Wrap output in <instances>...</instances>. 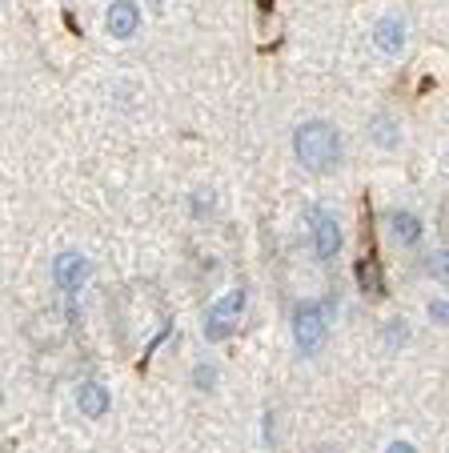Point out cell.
<instances>
[{"label":"cell","instance_id":"cell-1","mask_svg":"<svg viewBox=\"0 0 449 453\" xmlns=\"http://www.w3.org/2000/svg\"><path fill=\"white\" fill-rule=\"evenodd\" d=\"M293 153L301 161V169L309 173H329L341 161V133L329 120H306L293 133Z\"/></svg>","mask_w":449,"mask_h":453},{"label":"cell","instance_id":"cell-2","mask_svg":"<svg viewBox=\"0 0 449 453\" xmlns=\"http://www.w3.org/2000/svg\"><path fill=\"white\" fill-rule=\"evenodd\" d=\"M293 342L306 357H314L325 345V313L317 301H301V305L293 309Z\"/></svg>","mask_w":449,"mask_h":453},{"label":"cell","instance_id":"cell-3","mask_svg":"<svg viewBox=\"0 0 449 453\" xmlns=\"http://www.w3.org/2000/svg\"><path fill=\"white\" fill-rule=\"evenodd\" d=\"M241 305H245V293L241 289H233L229 297H221L217 305L209 309V317H205V337H209V342H225V337L233 334V326H237Z\"/></svg>","mask_w":449,"mask_h":453},{"label":"cell","instance_id":"cell-4","mask_svg":"<svg viewBox=\"0 0 449 453\" xmlns=\"http://www.w3.org/2000/svg\"><path fill=\"white\" fill-rule=\"evenodd\" d=\"M309 233H314V249L321 261H333V257L341 253V229L329 213L314 209V213H309Z\"/></svg>","mask_w":449,"mask_h":453},{"label":"cell","instance_id":"cell-5","mask_svg":"<svg viewBox=\"0 0 449 453\" xmlns=\"http://www.w3.org/2000/svg\"><path fill=\"white\" fill-rule=\"evenodd\" d=\"M52 277H57L60 289L77 293V289H81V281L89 277V261H85L81 253H60V257H57V265H52Z\"/></svg>","mask_w":449,"mask_h":453},{"label":"cell","instance_id":"cell-6","mask_svg":"<svg viewBox=\"0 0 449 453\" xmlns=\"http://www.w3.org/2000/svg\"><path fill=\"white\" fill-rule=\"evenodd\" d=\"M141 25V9H136V0H112L109 4V33L117 41H128Z\"/></svg>","mask_w":449,"mask_h":453},{"label":"cell","instance_id":"cell-7","mask_svg":"<svg viewBox=\"0 0 449 453\" xmlns=\"http://www.w3.org/2000/svg\"><path fill=\"white\" fill-rule=\"evenodd\" d=\"M373 44H377L385 57H398V52L406 49V25H401L398 17H382L377 28H373Z\"/></svg>","mask_w":449,"mask_h":453},{"label":"cell","instance_id":"cell-8","mask_svg":"<svg viewBox=\"0 0 449 453\" xmlns=\"http://www.w3.org/2000/svg\"><path fill=\"white\" fill-rule=\"evenodd\" d=\"M353 277H357V289H365L369 297H382L385 293V277H382V261L377 257H361L353 265Z\"/></svg>","mask_w":449,"mask_h":453},{"label":"cell","instance_id":"cell-9","mask_svg":"<svg viewBox=\"0 0 449 453\" xmlns=\"http://www.w3.org/2000/svg\"><path fill=\"white\" fill-rule=\"evenodd\" d=\"M390 233H393V241H398V245L414 249L417 241H422V221H417L414 213H406V209H393V213H390Z\"/></svg>","mask_w":449,"mask_h":453},{"label":"cell","instance_id":"cell-10","mask_svg":"<svg viewBox=\"0 0 449 453\" xmlns=\"http://www.w3.org/2000/svg\"><path fill=\"white\" fill-rule=\"evenodd\" d=\"M77 405L85 418H101V413L109 410V389H105L101 381H85L77 389Z\"/></svg>","mask_w":449,"mask_h":453},{"label":"cell","instance_id":"cell-11","mask_svg":"<svg viewBox=\"0 0 449 453\" xmlns=\"http://www.w3.org/2000/svg\"><path fill=\"white\" fill-rule=\"evenodd\" d=\"M401 133H398V120L393 117H373V145L377 149H398Z\"/></svg>","mask_w":449,"mask_h":453},{"label":"cell","instance_id":"cell-12","mask_svg":"<svg viewBox=\"0 0 449 453\" xmlns=\"http://www.w3.org/2000/svg\"><path fill=\"white\" fill-rule=\"evenodd\" d=\"M422 269H425L430 277H437V281H449V253H433Z\"/></svg>","mask_w":449,"mask_h":453},{"label":"cell","instance_id":"cell-13","mask_svg":"<svg viewBox=\"0 0 449 453\" xmlns=\"http://www.w3.org/2000/svg\"><path fill=\"white\" fill-rule=\"evenodd\" d=\"M193 381H201V389H213V381H217V373H213V365H197Z\"/></svg>","mask_w":449,"mask_h":453},{"label":"cell","instance_id":"cell-14","mask_svg":"<svg viewBox=\"0 0 449 453\" xmlns=\"http://www.w3.org/2000/svg\"><path fill=\"white\" fill-rule=\"evenodd\" d=\"M401 342H406V329H401V326L385 329V345H390V349H401Z\"/></svg>","mask_w":449,"mask_h":453},{"label":"cell","instance_id":"cell-15","mask_svg":"<svg viewBox=\"0 0 449 453\" xmlns=\"http://www.w3.org/2000/svg\"><path fill=\"white\" fill-rule=\"evenodd\" d=\"M430 317L437 321V326H449V305H445V301H433V305H430Z\"/></svg>","mask_w":449,"mask_h":453},{"label":"cell","instance_id":"cell-16","mask_svg":"<svg viewBox=\"0 0 449 453\" xmlns=\"http://www.w3.org/2000/svg\"><path fill=\"white\" fill-rule=\"evenodd\" d=\"M385 453H417V449H414V445H409V441H393Z\"/></svg>","mask_w":449,"mask_h":453},{"label":"cell","instance_id":"cell-17","mask_svg":"<svg viewBox=\"0 0 449 453\" xmlns=\"http://www.w3.org/2000/svg\"><path fill=\"white\" fill-rule=\"evenodd\" d=\"M314 453H341V449H333V445H321V449H314Z\"/></svg>","mask_w":449,"mask_h":453},{"label":"cell","instance_id":"cell-18","mask_svg":"<svg viewBox=\"0 0 449 453\" xmlns=\"http://www.w3.org/2000/svg\"><path fill=\"white\" fill-rule=\"evenodd\" d=\"M153 4H157V9H161V4H165V0H153Z\"/></svg>","mask_w":449,"mask_h":453}]
</instances>
